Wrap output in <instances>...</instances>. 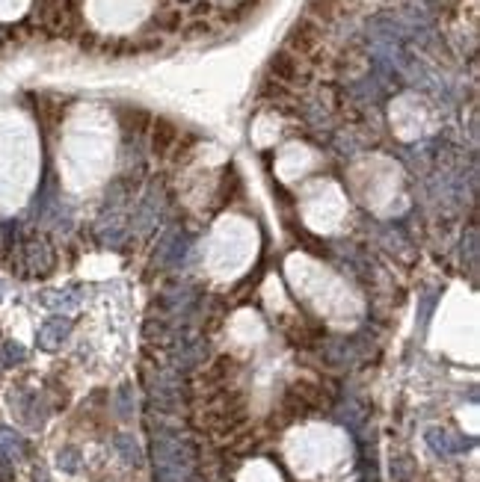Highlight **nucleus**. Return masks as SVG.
I'll use <instances>...</instances> for the list:
<instances>
[{
    "label": "nucleus",
    "instance_id": "obj_1",
    "mask_svg": "<svg viewBox=\"0 0 480 482\" xmlns=\"http://www.w3.org/2000/svg\"><path fill=\"white\" fill-rule=\"evenodd\" d=\"M119 447H122V453L128 456V459L140 462V447H137V441H131V438H119Z\"/></svg>",
    "mask_w": 480,
    "mask_h": 482
},
{
    "label": "nucleus",
    "instance_id": "obj_2",
    "mask_svg": "<svg viewBox=\"0 0 480 482\" xmlns=\"http://www.w3.org/2000/svg\"><path fill=\"white\" fill-rule=\"evenodd\" d=\"M59 465L68 467V470H75L77 467V453H75V450H66V453L59 456Z\"/></svg>",
    "mask_w": 480,
    "mask_h": 482
}]
</instances>
